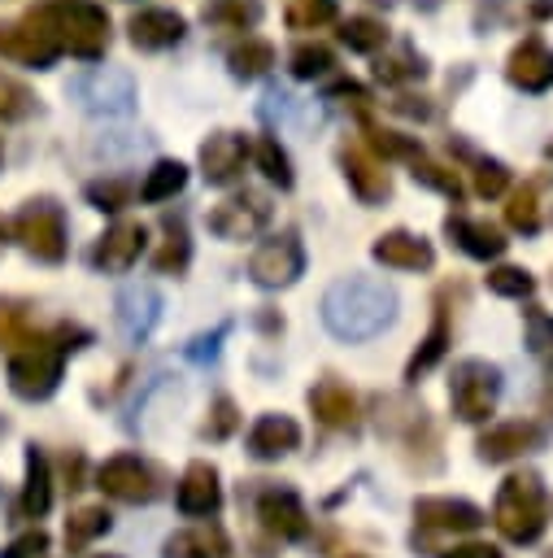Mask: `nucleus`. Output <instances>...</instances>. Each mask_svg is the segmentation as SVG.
I'll list each match as a JSON object with an SVG mask.
<instances>
[{"mask_svg": "<svg viewBox=\"0 0 553 558\" xmlns=\"http://www.w3.org/2000/svg\"><path fill=\"white\" fill-rule=\"evenodd\" d=\"M396 318V292L383 279L348 275L327 288L322 296V323L340 340H370Z\"/></svg>", "mask_w": 553, "mask_h": 558, "instance_id": "1", "label": "nucleus"}, {"mask_svg": "<svg viewBox=\"0 0 553 558\" xmlns=\"http://www.w3.org/2000/svg\"><path fill=\"white\" fill-rule=\"evenodd\" d=\"M44 17V26L52 31V39L83 57V61H100L109 48V13L91 0H48L35 9Z\"/></svg>", "mask_w": 553, "mask_h": 558, "instance_id": "2", "label": "nucleus"}, {"mask_svg": "<svg viewBox=\"0 0 553 558\" xmlns=\"http://www.w3.org/2000/svg\"><path fill=\"white\" fill-rule=\"evenodd\" d=\"M544 488H540V475L536 471H523V475H509L496 493V506H492V523L501 527L505 541L514 545H531L540 532H544Z\"/></svg>", "mask_w": 553, "mask_h": 558, "instance_id": "3", "label": "nucleus"}, {"mask_svg": "<svg viewBox=\"0 0 553 558\" xmlns=\"http://www.w3.org/2000/svg\"><path fill=\"white\" fill-rule=\"evenodd\" d=\"M496 397H501V371L483 357H466L453 366V379H448V401H453V414L462 423H483L492 410H496Z\"/></svg>", "mask_w": 553, "mask_h": 558, "instance_id": "4", "label": "nucleus"}, {"mask_svg": "<svg viewBox=\"0 0 553 558\" xmlns=\"http://www.w3.org/2000/svg\"><path fill=\"white\" fill-rule=\"evenodd\" d=\"M61 344L52 340H35L26 349H17L9 357V388L22 397V401H44L57 392L61 384Z\"/></svg>", "mask_w": 553, "mask_h": 558, "instance_id": "5", "label": "nucleus"}, {"mask_svg": "<svg viewBox=\"0 0 553 558\" xmlns=\"http://www.w3.org/2000/svg\"><path fill=\"white\" fill-rule=\"evenodd\" d=\"M13 235L22 240V248L39 262H61L65 257V214L57 201L39 196V201H26L22 214L13 218Z\"/></svg>", "mask_w": 553, "mask_h": 558, "instance_id": "6", "label": "nucleus"}, {"mask_svg": "<svg viewBox=\"0 0 553 558\" xmlns=\"http://www.w3.org/2000/svg\"><path fill=\"white\" fill-rule=\"evenodd\" d=\"M74 100L87 109V113H105V118H122L135 109V78L118 65H96L87 70L74 87Z\"/></svg>", "mask_w": 553, "mask_h": 558, "instance_id": "7", "label": "nucleus"}, {"mask_svg": "<svg viewBox=\"0 0 553 558\" xmlns=\"http://www.w3.org/2000/svg\"><path fill=\"white\" fill-rule=\"evenodd\" d=\"M300 270H305V248H300L296 231H283V235L257 244L248 257V275L261 288H287L300 279Z\"/></svg>", "mask_w": 553, "mask_h": 558, "instance_id": "8", "label": "nucleus"}, {"mask_svg": "<svg viewBox=\"0 0 553 558\" xmlns=\"http://www.w3.org/2000/svg\"><path fill=\"white\" fill-rule=\"evenodd\" d=\"M209 231L222 240H253L266 222H270V201L261 192H235L222 205L209 209Z\"/></svg>", "mask_w": 553, "mask_h": 558, "instance_id": "9", "label": "nucleus"}, {"mask_svg": "<svg viewBox=\"0 0 553 558\" xmlns=\"http://www.w3.org/2000/svg\"><path fill=\"white\" fill-rule=\"evenodd\" d=\"M0 52H4V57L26 61V65H35V70H48V65L57 61L61 44L52 39V31L44 26V17H39V13H26L22 22L0 26Z\"/></svg>", "mask_w": 553, "mask_h": 558, "instance_id": "10", "label": "nucleus"}, {"mask_svg": "<svg viewBox=\"0 0 553 558\" xmlns=\"http://www.w3.org/2000/svg\"><path fill=\"white\" fill-rule=\"evenodd\" d=\"M96 484H100L109 497L131 501V506L157 497V480H152L148 462H139L135 453H118V458H109V462L96 471Z\"/></svg>", "mask_w": 553, "mask_h": 558, "instance_id": "11", "label": "nucleus"}, {"mask_svg": "<svg viewBox=\"0 0 553 558\" xmlns=\"http://www.w3.org/2000/svg\"><path fill=\"white\" fill-rule=\"evenodd\" d=\"M144 244H148V227H144V222H113V227L96 240L91 266H96V270H109V275H122V270H131V266L139 262Z\"/></svg>", "mask_w": 553, "mask_h": 558, "instance_id": "12", "label": "nucleus"}, {"mask_svg": "<svg viewBox=\"0 0 553 558\" xmlns=\"http://www.w3.org/2000/svg\"><path fill=\"white\" fill-rule=\"evenodd\" d=\"M187 35V17L174 13V9H139L131 22H126V39L144 52H161V48H174L179 39Z\"/></svg>", "mask_w": 553, "mask_h": 558, "instance_id": "13", "label": "nucleus"}, {"mask_svg": "<svg viewBox=\"0 0 553 558\" xmlns=\"http://www.w3.org/2000/svg\"><path fill=\"white\" fill-rule=\"evenodd\" d=\"M161 318V292L152 283H131L118 292V327L126 340H148Z\"/></svg>", "mask_w": 553, "mask_h": 558, "instance_id": "14", "label": "nucleus"}, {"mask_svg": "<svg viewBox=\"0 0 553 558\" xmlns=\"http://www.w3.org/2000/svg\"><path fill=\"white\" fill-rule=\"evenodd\" d=\"M244 161H248V140L235 135V131H218V135H209L200 144V174L209 183H218V187L231 183V179H239Z\"/></svg>", "mask_w": 553, "mask_h": 558, "instance_id": "15", "label": "nucleus"}, {"mask_svg": "<svg viewBox=\"0 0 553 558\" xmlns=\"http://www.w3.org/2000/svg\"><path fill=\"white\" fill-rule=\"evenodd\" d=\"M505 78L523 92H549L553 87V48H544L540 39L514 44V52L505 61Z\"/></svg>", "mask_w": 553, "mask_h": 558, "instance_id": "16", "label": "nucleus"}, {"mask_svg": "<svg viewBox=\"0 0 553 558\" xmlns=\"http://www.w3.org/2000/svg\"><path fill=\"white\" fill-rule=\"evenodd\" d=\"M340 170H344V179H348V187L366 201V205H374V201H383L388 192H392V179H388V170L366 153V148H357V144H340Z\"/></svg>", "mask_w": 553, "mask_h": 558, "instance_id": "17", "label": "nucleus"}, {"mask_svg": "<svg viewBox=\"0 0 553 558\" xmlns=\"http://www.w3.org/2000/svg\"><path fill=\"white\" fill-rule=\"evenodd\" d=\"M257 519L266 523V532L283 536V541H305V536H309L305 506H300V497L287 493V488H270V493H261V501H257Z\"/></svg>", "mask_w": 553, "mask_h": 558, "instance_id": "18", "label": "nucleus"}, {"mask_svg": "<svg viewBox=\"0 0 553 558\" xmlns=\"http://www.w3.org/2000/svg\"><path fill=\"white\" fill-rule=\"evenodd\" d=\"M414 519L418 527H435V532H475L483 523V510L462 497H418Z\"/></svg>", "mask_w": 553, "mask_h": 558, "instance_id": "19", "label": "nucleus"}, {"mask_svg": "<svg viewBox=\"0 0 553 558\" xmlns=\"http://www.w3.org/2000/svg\"><path fill=\"white\" fill-rule=\"evenodd\" d=\"M370 257L392 266V270H427L435 262V248L422 235H414V231H383L370 244Z\"/></svg>", "mask_w": 553, "mask_h": 558, "instance_id": "20", "label": "nucleus"}, {"mask_svg": "<svg viewBox=\"0 0 553 558\" xmlns=\"http://www.w3.org/2000/svg\"><path fill=\"white\" fill-rule=\"evenodd\" d=\"M536 445H540V427L514 418V423H496V427H488V432L479 436L475 449H479L483 462H509V458H518V453H527V449H536Z\"/></svg>", "mask_w": 553, "mask_h": 558, "instance_id": "21", "label": "nucleus"}, {"mask_svg": "<svg viewBox=\"0 0 553 558\" xmlns=\"http://www.w3.org/2000/svg\"><path fill=\"white\" fill-rule=\"evenodd\" d=\"M296 445H300V427H296V418H287V414H261V418L253 423V432H248V453L261 458V462L283 458V453H292Z\"/></svg>", "mask_w": 553, "mask_h": 558, "instance_id": "22", "label": "nucleus"}, {"mask_svg": "<svg viewBox=\"0 0 553 558\" xmlns=\"http://www.w3.org/2000/svg\"><path fill=\"white\" fill-rule=\"evenodd\" d=\"M222 506V488H218V471L209 462H192L179 480V510L200 519V514H213Z\"/></svg>", "mask_w": 553, "mask_h": 558, "instance_id": "23", "label": "nucleus"}, {"mask_svg": "<svg viewBox=\"0 0 553 558\" xmlns=\"http://www.w3.org/2000/svg\"><path fill=\"white\" fill-rule=\"evenodd\" d=\"M231 554V541L222 527L213 523H200V527H183L165 541L161 558H226Z\"/></svg>", "mask_w": 553, "mask_h": 558, "instance_id": "24", "label": "nucleus"}, {"mask_svg": "<svg viewBox=\"0 0 553 558\" xmlns=\"http://www.w3.org/2000/svg\"><path fill=\"white\" fill-rule=\"evenodd\" d=\"M309 410L322 427H348L357 418V397L340 379H322L309 388Z\"/></svg>", "mask_w": 553, "mask_h": 558, "instance_id": "25", "label": "nucleus"}, {"mask_svg": "<svg viewBox=\"0 0 553 558\" xmlns=\"http://www.w3.org/2000/svg\"><path fill=\"white\" fill-rule=\"evenodd\" d=\"M444 231L457 240V248H462V253H470V257H479V262L501 257V253H505V244H509L492 222H475V218H448V222H444Z\"/></svg>", "mask_w": 553, "mask_h": 558, "instance_id": "26", "label": "nucleus"}, {"mask_svg": "<svg viewBox=\"0 0 553 558\" xmlns=\"http://www.w3.org/2000/svg\"><path fill=\"white\" fill-rule=\"evenodd\" d=\"M48 506H52L48 462H44V453L30 445V449H26V484H22V514H26V519H39V514H48Z\"/></svg>", "mask_w": 553, "mask_h": 558, "instance_id": "27", "label": "nucleus"}, {"mask_svg": "<svg viewBox=\"0 0 553 558\" xmlns=\"http://www.w3.org/2000/svg\"><path fill=\"white\" fill-rule=\"evenodd\" d=\"M226 65H231L235 78H261V74L274 65V48H270V39L244 35V39L226 52Z\"/></svg>", "mask_w": 553, "mask_h": 558, "instance_id": "28", "label": "nucleus"}, {"mask_svg": "<svg viewBox=\"0 0 553 558\" xmlns=\"http://www.w3.org/2000/svg\"><path fill=\"white\" fill-rule=\"evenodd\" d=\"M183 187H187V166L174 161V157H161V161H152V170L144 174L139 196H144V201H170V196L183 192Z\"/></svg>", "mask_w": 553, "mask_h": 558, "instance_id": "29", "label": "nucleus"}, {"mask_svg": "<svg viewBox=\"0 0 553 558\" xmlns=\"http://www.w3.org/2000/svg\"><path fill=\"white\" fill-rule=\"evenodd\" d=\"M340 39L348 44V52H379L388 44V26L379 17H370V13H357V17H348L340 26Z\"/></svg>", "mask_w": 553, "mask_h": 558, "instance_id": "30", "label": "nucleus"}, {"mask_svg": "<svg viewBox=\"0 0 553 558\" xmlns=\"http://www.w3.org/2000/svg\"><path fill=\"white\" fill-rule=\"evenodd\" d=\"M444 349H448V318L444 314H435V323H431V331H427V340H422V349L409 357V366H405V379L409 384H418V375H427L440 357H444Z\"/></svg>", "mask_w": 553, "mask_h": 558, "instance_id": "31", "label": "nucleus"}, {"mask_svg": "<svg viewBox=\"0 0 553 558\" xmlns=\"http://www.w3.org/2000/svg\"><path fill=\"white\" fill-rule=\"evenodd\" d=\"M109 523H113V514H109L105 506H83V510H74L70 523H65V545H70V549H83L87 541L105 536Z\"/></svg>", "mask_w": 553, "mask_h": 558, "instance_id": "32", "label": "nucleus"}, {"mask_svg": "<svg viewBox=\"0 0 553 558\" xmlns=\"http://www.w3.org/2000/svg\"><path fill=\"white\" fill-rule=\"evenodd\" d=\"M331 65H335V57H331L327 44H296L292 57H287V70H292L296 78H305V83L331 74Z\"/></svg>", "mask_w": 553, "mask_h": 558, "instance_id": "33", "label": "nucleus"}, {"mask_svg": "<svg viewBox=\"0 0 553 558\" xmlns=\"http://www.w3.org/2000/svg\"><path fill=\"white\" fill-rule=\"evenodd\" d=\"M253 157H257V166H261V174H266L270 183H279V187H292V183H296L292 161H287V153L279 148V140H274V135H261V140H257V148H253Z\"/></svg>", "mask_w": 553, "mask_h": 558, "instance_id": "34", "label": "nucleus"}, {"mask_svg": "<svg viewBox=\"0 0 553 558\" xmlns=\"http://www.w3.org/2000/svg\"><path fill=\"white\" fill-rule=\"evenodd\" d=\"M187 257H192V240H187V231H183V222H170V227H165V244L157 248V257H152V266H157L161 275H183V266H187Z\"/></svg>", "mask_w": 553, "mask_h": 558, "instance_id": "35", "label": "nucleus"}, {"mask_svg": "<svg viewBox=\"0 0 553 558\" xmlns=\"http://www.w3.org/2000/svg\"><path fill=\"white\" fill-rule=\"evenodd\" d=\"M83 196H87L96 209L118 214V209H126V205H131L135 183H131V179H96V183H87V187H83Z\"/></svg>", "mask_w": 553, "mask_h": 558, "instance_id": "36", "label": "nucleus"}, {"mask_svg": "<svg viewBox=\"0 0 553 558\" xmlns=\"http://www.w3.org/2000/svg\"><path fill=\"white\" fill-rule=\"evenodd\" d=\"M374 74H379L383 83H409V78H422V74H427V65H422V57H418L414 48H396V52L379 57Z\"/></svg>", "mask_w": 553, "mask_h": 558, "instance_id": "37", "label": "nucleus"}, {"mask_svg": "<svg viewBox=\"0 0 553 558\" xmlns=\"http://www.w3.org/2000/svg\"><path fill=\"white\" fill-rule=\"evenodd\" d=\"M414 170V183H422V187H435L440 196H448V201H457L462 196V179H457V170H448V166H440V161H427V157H418V161H409Z\"/></svg>", "mask_w": 553, "mask_h": 558, "instance_id": "38", "label": "nucleus"}, {"mask_svg": "<svg viewBox=\"0 0 553 558\" xmlns=\"http://www.w3.org/2000/svg\"><path fill=\"white\" fill-rule=\"evenodd\" d=\"M505 218H509V227H514V231H523V235H536V231H540V196H536V187H531V183H527V187H518V192L509 196Z\"/></svg>", "mask_w": 553, "mask_h": 558, "instance_id": "39", "label": "nucleus"}, {"mask_svg": "<svg viewBox=\"0 0 553 558\" xmlns=\"http://www.w3.org/2000/svg\"><path fill=\"white\" fill-rule=\"evenodd\" d=\"M283 17L292 31H318L335 17V0H287Z\"/></svg>", "mask_w": 553, "mask_h": 558, "instance_id": "40", "label": "nucleus"}, {"mask_svg": "<svg viewBox=\"0 0 553 558\" xmlns=\"http://www.w3.org/2000/svg\"><path fill=\"white\" fill-rule=\"evenodd\" d=\"M30 109H35V92L22 78H13V74L0 70V122H17Z\"/></svg>", "mask_w": 553, "mask_h": 558, "instance_id": "41", "label": "nucleus"}, {"mask_svg": "<svg viewBox=\"0 0 553 558\" xmlns=\"http://www.w3.org/2000/svg\"><path fill=\"white\" fill-rule=\"evenodd\" d=\"M527 344H531V353L553 371V314H544L540 305L527 310Z\"/></svg>", "mask_w": 553, "mask_h": 558, "instance_id": "42", "label": "nucleus"}, {"mask_svg": "<svg viewBox=\"0 0 553 558\" xmlns=\"http://www.w3.org/2000/svg\"><path fill=\"white\" fill-rule=\"evenodd\" d=\"M488 288H492L496 296H514V301H523V296L536 292V279H531L523 266H496V270H488Z\"/></svg>", "mask_w": 553, "mask_h": 558, "instance_id": "43", "label": "nucleus"}, {"mask_svg": "<svg viewBox=\"0 0 553 558\" xmlns=\"http://www.w3.org/2000/svg\"><path fill=\"white\" fill-rule=\"evenodd\" d=\"M475 192L479 196H501L505 187H509V170H505V161H496V157H475Z\"/></svg>", "mask_w": 553, "mask_h": 558, "instance_id": "44", "label": "nucleus"}, {"mask_svg": "<svg viewBox=\"0 0 553 558\" xmlns=\"http://www.w3.org/2000/svg\"><path fill=\"white\" fill-rule=\"evenodd\" d=\"M366 135H370V148L383 153V157H405V161H418V157H422V148H418L414 140H405V135H396V131L366 126Z\"/></svg>", "mask_w": 553, "mask_h": 558, "instance_id": "45", "label": "nucleus"}, {"mask_svg": "<svg viewBox=\"0 0 553 558\" xmlns=\"http://www.w3.org/2000/svg\"><path fill=\"white\" fill-rule=\"evenodd\" d=\"M205 17L218 22V26H235V31H244V26L257 22V4H253V0H222V4L205 9Z\"/></svg>", "mask_w": 553, "mask_h": 558, "instance_id": "46", "label": "nucleus"}, {"mask_svg": "<svg viewBox=\"0 0 553 558\" xmlns=\"http://www.w3.org/2000/svg\"><path fill=\"white\" fill-rule=\"evenodd\" d=\"M0 344L4 349H26V344H35V336H30V323L22 318V314H13V310H0Z\"/></svg>", "mask_w": 553, "mask_h": 558, "instance_id": "47", "label": "nucleus"}, {"mask_svg": "<svg viewBox=\"0 0 553 558\" xmlns=\"http://www.w3.org/2000/svg\"><path fill=\"white\" fill-rule=\"evenodd\" d=\"M235 423H239V414H235V401H231V397H218V401H213V418L205 423V436L222 440V436H231V432H235Z\"/></svg>", "mask_w": 553, "mask_h": 558, "instance_id": "48", "label": "nucleus"}, {"mask_svg": "<svg viewBox=\"0 0 553 558\" xmlns=\"http://www.w3.org/2000/svg\"><path fill=\"white\" fill-rule=\"evenodd\" d=\"M226 331H231V323H218L213 331H205V336H196V340H187V349H183V353H187L192 362H209V357L218 353V340H222Z\"/></svg>", "mask_w": 553, "mask_h": 558, "instance_id": "49", "label": "nucleus"}, {"mask_svg": "<svg viewBox=\"0 0 553 558\" xmlns=\"http://www.w3.org/2000/svg\"><path fill=\"white\" fill-rule=\"evenodd\" d=\"M44 549H48V536H44V532L35 527V532H26V536H17V541H13V545H9V549H4L0 558H39Z\"/></svg>", "mask_w": 553, "mask_h": 558, "instance_id": "50", "label": "nucleus"}, {"mask_svg": "<svg viewBox=\"0 0 553 558\" xmlns=\"http://www.w3.org/2000/svg\"><path fill=\"white\" fill-rule=\"evenodd\" d=\"M440 558H501L492 545H479V541H470V545H453V549H444Z\"/></svg>", "mask_w": 553, "mask_h": 558, "instance_id": "51", "label": "nucleus"}, {"mask_svg": "<svg viewBox=\"0 0 553 558\" xmlns=\"http://www.w3.org/2000/svg\"><path fill=\"white\" fill-rule=\"evenodd\" d=\"M531 13H536V17H549V13H553V0H536Z\"/></svg>", "mask_w": 553, "mask_h": 558, "instance_id": "52", "label": "nucleus"}, {"mask_svg": "<svg viewBox=\"0 0 553 558\" xmlns=\"http://www.w3.org/2000/svg\"><path fill=\"white\" fill-rule=\"evenodd\" d=\"M4 235H9V222H4V218H0V240H4Z\"/></svg>", "mask_w": 553, "mask_h": 558, "instance_id": "53", "label": "nucleus"}, {"mask_svg": "<svg viewBox=\"0 0 553 558\" xmlns=\"http://www.w3.org/2000/svg\"><path fill=\"white\" fill-rule=\"evenodd\" d=\"M96 558H118V554H96Z\"/></svg>", "mask_w": 553, "mask_h": 558, "instance_id": "54", "label": "nucleus"}, {"mask_svg": "<svg viewBox=\"0 0 553 558\" xmlns=\"http://www.w3.org/2000/svg\"><path fill=\"white\" fill-rule=\"evenodd\" d=\"M549 157H553V144H549Z\"/></svg>", "mask_w": 553, "mask_h": 558, "instance_id": "55", "label": "nucleus"}, {"mask_svg": "<svg viewBox=\"0 0 553 558\" xmlns=\"http://www.w3.org/2000/svg\"><path fill=\"white\" fill-rule=\"evenodd\" d=\"M0 432H4V423H0Z\"/></svg>", "mask_w": 553, "mask_h": 558, "instance_id": "56", "label": "nucleus"}]
</instances>
